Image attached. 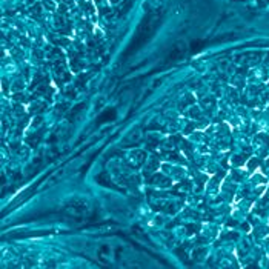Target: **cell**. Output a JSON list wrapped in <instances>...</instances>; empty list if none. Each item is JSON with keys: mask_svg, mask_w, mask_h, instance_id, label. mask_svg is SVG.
<instances>
[]
</instances>
